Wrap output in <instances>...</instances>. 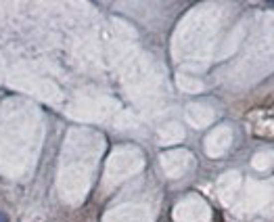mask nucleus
Here are the masks:
<instances>
[{
	"label": "nucleus",
	"mask_w": 274,
	"mask_h": 222,
	"mask_svg": "<svg viewBox=\"0 0 274 222\" xmlns=\"http://www.w3.org/2000/svg\"><path fill=\"white\" fill-rule=\"evenodd\" d=\"M0 222H6V216L2 214V212H0Z\"/></svg>",
	"instance_id": "1"
}]
</instances>
